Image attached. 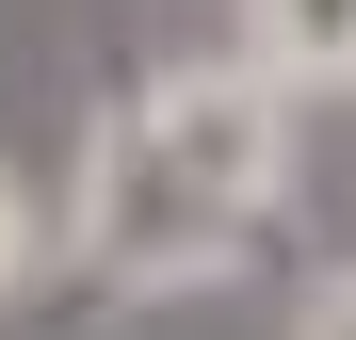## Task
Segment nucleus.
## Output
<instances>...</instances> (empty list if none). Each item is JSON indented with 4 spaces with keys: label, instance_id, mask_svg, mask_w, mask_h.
<instances>
[{
    "label": "nucleus",
    "instance_id": "f257e3e1",
    "mask_svg": "<svg viewBox=\"0 0 356 340\" xmlns=\"http://www.w3.org/2000/svg\"><path fill=\"white\" fill-rule=\"evenodd\" d=\"M227 227H243V211H211L195 179H178L146 113H130V130L97 146V195H81V243H97L113 275H146V292H162V275H211V259H227Z\"/></svg>",
    "mask_w": 356,
    "mask_h": 340
},
{
    "label": "nucleus",
    "instance_id": "7ed1b4c3",
    "mask_svg": "<svg viewBox=\"0 0 356 340\" xmlns=\"http://www.w3.org/2000/svg\"><path fill=\"white\" fill-rule=\"evenodd\" d=\"M259 65H275L291 97L356 81V0H259Z\"/></svg>",
    "mask_w": 356,
    "mask_h": 340
},
{
    "label": "nucleus",
    "instance_id": "f03ea898",
    "mask_svg": "<svg viewBox=\"0 0 356 340\" xmlns=\"http://www.w3.org/2000/svg\"><path fill=\"white\" fill-rule=\"evenodd\" d=\"M146 130H162V162H178L211 211H259V195H275V162H291V81H275V65L162 81V97H146Z\"/></svg>",
    "mask_w": 356,
    "mask_h": 340
},
{
    "label": "nucleus",
    "instance_id": "39448f33",
    "mask_svg": "<svg viewBox=\"0 0 356 340\" xmlns=\"http://www.w3.org/2000/svg\"><path fill=\"white\" fill-rule=\"evenodd\" d=\"M308 340H356V275H340V292H324V308H308Z\"/></svg>",
    "mask_w": 356,
    "mask_h": 340
},
{
    "label": "nucleus",
    "instance_id": "20e7f679",
    "mask_svg": "<svg viewBox=\"0 0 356 340\" xmlns=\"http://www.w3.org/2000/svg\"><path fill=\"white\" fill-rule=\"evenodd\" d=\"M33 243H49V227H33V195L0 179V292H17V275H33Z\"/></svg>",
    "mask_w": 356,
    "mask_h": 340
}]
</instances>
